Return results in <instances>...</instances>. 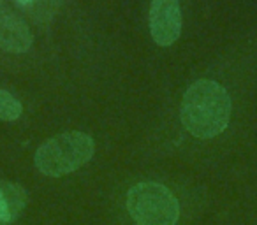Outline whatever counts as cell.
I'll use <instances>...</instances> for the list:
<instances>
[{"mask_svg": "<svg viewBox=\"0 0 257 225\" xmlns=\"http://www.w3.org/2000/svg\"><path fill=\"white\" fill-rule=\"evenodd\" d=\"M180 120L197 139H211L222 134L231 120L227 90L211 79H199L187 88L180 106Z\"/></svg>", "mask_w": 257, "mask_h": 225, "instance_id": "1", "label": "cell"}, {"mask_svg": "<svg viewBox=\"0 0 257 225\" xmlns=\"http://www.w3.org/2000/svg\"><path fill=\"white\" fill-rule=\"evenodd\" d=\"M95 144L85 132H64L48 139L36 151V167L50 178L78 171L93 157Z\"/></svg>", "mask_w": 257, "mask_h": 225, "instance_id": "2", "label": "cell"}, {"mask_svg": "<svg viewBox=\"0 0 257 225\" xmlns=\"http://www.w3.org/2000/svg\"><path fill=\"white\" fill-rule=\"evenodd\" d=\"M125 206L138 225H176L180 204L168 186L155 181L136 183L127 192Z\"/></svg>", "mask_w": 257, "mask_h": 225, "instance_id": "3", "label": "cell"}, {"mask_svg": "<svg viewBox=\"0 0 257 225\" xmlns=\"http://www.w3.org/2000/svg\"><path fill=\"white\" fill-rule=\"evenodd\" d=\"M150 34L157 46H171L182 34V9L178 0H152Z\"/></svg>", "mask_w": 257, "mask_h": 225, "instance_id": "4", "label": "cell"}, {"mask_svg": "<svg viewBox=\"0 0 257 225\" xmlns=\"http://www.w3.org/2000/svg\"><path fill=\"white\" fill-rule=\"evenodd\" d=\"M32 46L27 20L15 8L0 0V48L8 53H25Z\"/></svg>", "mask_w": 257, "mask_h": 225, "instance_id": "5", "label": "cell"}, {"mask_svg": "<svg viewBox=\"0 0 257 225\" xmlns=\"http://www.w3.org/2000/svg\"><path fill=\"white\" fill-rule=\"evenodd\" d=\"M27 192L18 183L0 179V225H13L18 221L27 207Z\"/></svg>", "mask_w": 257, "mask_h": 225, "instance_id": "6", "label": "cell"}, {"mask_svg": "<svg viewBox=\"0 0 257 225\" xmlns=\"http://www.w3.org/2000/svg\"><path fill=\"white\" fill-rule=\"evenodd\" d=\"M16 11L36 23H46L55 16L62 0H13Z\"/></svg>", "mask_w": 257, "mask_h": 225, "instance_id": "7", "label": "cell"}, {"mask_svg": "<svg viewBox=\"0 0 257 225\" xmlns=\"http://www.w3.org/2000/svg\"><path fill=\"white\" fill-rule=\"evenodd\" d=\"M23 107L18 99L11 95L6 90H0V120L4 122H15L22 116Z\"/></svg>", "mask_w": 257, "mask_h": 225, "instance_id": "8", "label": "cell"}]
</instances>
